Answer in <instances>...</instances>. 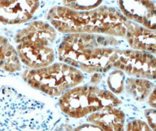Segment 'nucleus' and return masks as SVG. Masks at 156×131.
I'll return each mask as SVG.
<instances>
[{"instance_id": "nucleus-9", "label": "nucleus", "mask_w": 156, "mask_h": 131, "mask_svg": "<svg viewBox=\"0 0 156 131\" xmlns=\"http://www.w3.org/2000/svg\"><path fill=\"white\" fill-rule=\"evenodd\" d=\"M39 5L38 1H0V22L11 25L27 22Z\"/></svg>"}, {"instance_id": "nucleus-18", "label": "nucleus", "mask_w": 156, "mask_h": 131, "mask_svg": "<svg viewBox=\"0 0 156 131\" xmlns=\"http://www.w3.org/2000/svg\"><path fill=\"white\" fill-rule=\"evenodd\" d=\"M74 131H104L99 127L94 124H84L79 126Z\"/></svg>"}, {"instance_id": "nucleus-19", "label": "nucleus", "mask_w": 156, "mask_h": 131, "mask_svg": "<svg viewBox=\"0 0 156 131\" xmlns=\"http://www.w3.org/2000/svg\"><path fill=\"white\" fill-rule=\"evenodd\" d=\"M149 104L150 106L153 108L156 107V90L155 88L150 93V96L149 97Z\"/></svg>"}, {"instance_id": "nucleus-4", "label": "nucleus", "mask_w": 156, "mask_h": 131, "mask_svg": "<svg viewBox=\"0 0 156 131\" xmlns=\"http://www.w3.org/2000/svg\"><path fill=\"white\" fill-rule=\"evenodd\" d=\"M121 100L112 92L92 86L74 88L59 99V107L64 114L74 118L84 117L106 107H117Z\"/></svg>"}, {"instance_id": "nucleus-6", "label": "nucleus", "mask_w": 156, "mask_h": 131, "mask_svg": "<svg viewBox=\"0 0 156 131\" xmlns=\"http://www.w3.org/2000/svg\"><path fill=\"white\" fill-rule=\"evenodd\" d=\"M21 95L9 86L0 87V131H16L22 128L25 114Z\"/></svg>"}, {"instance_id": "nucleus-2", "label": "nucleus", "mask_w": 156, "mask_h": 131, "mask_svg": "<svg viewBox=\"0 0 156 131\" xmlns=\"http://www.w3.org/2000/svg\"><path fill=\"white\" fill-rule=\"evenodd\" d=\"M48 18L53 28L63 33L103 34L125 37L126 23L123 15L114 8L99 7L90 11H77L67 7L52 8Z\"/></svg>"}, {"instance_id": "nucleus-17", "label": "nucleus", "mask_w": 156, "mask_h": 131, "mask_svg": "<svg viewBox=\"0 0 156 131\" xmlns=\"http://www.w3.org/2000/svg\"><path fill=\"white\" fill-rule=\"evenodd\" d=\"M145 116L147 119L148 125L153 131H156V110L155 109H148L145 111Z\"/></svg>"}, {"instance_id": "nucleus-16", "label": "nucleus", "mask_w": 156, "mask_h": 131, "mask_svg": "<svg viewBox=\"0 0 156 131\" xmlns=\"http://www.w3.org/2000/svg\"><path fill=\"white\" fill-rule=\"evenodd\" d=\"M126 131H153L145 122L139 119H135L128 123Z\"/></svg>"}, {"instance_id": "nucleus-11", "label": "nucleus", "mask_w": 156, "mask_h": 131, "mask_svg": "<svg viewBox=\"0 0 156 131\" xmlns=\"http://www.w3.org/2000/svg\"><path fill=\"white\" fill-rule=\"evenodd\" d=\"M125 114L114 107H106L91 114L88 121L104 131H124Z\"/></svg>"}, {"instance_id": "nucleus-3", "label": "nucleus", "mask_w": 156, "mask_h": 131, "mask_svg": "<svg viewBox=\"0 0 156 131\" xmlns=\"http://www.w3.org/2000/svg\"><path fill=\"white\" fill-rule=\"evenodd\" d=\"M23 75L30 86L50 96H61L84 79L81 71L64 63L28 70Z\"/></svg>"}, {"instance_id": "nucleus-15", "label": "nucleus", "mask_w": 156, "mask_h": 131, "mask_svg": "<svg viewBox=\"0 0 156 131\" xmlns=\"http://www.w3.org/2000/svg\"><path fill=\"white\" fill-rule=\"evenodd\" d=\"M101 1H64L66 7L77 11H87L96 9L102 4Z\"/></svg>"}, {"instance_id": "nucleus-14", "label": "nucleus", "mask_w": 156, "mask_h": 131, "mask_svg": "<svg viewBox=\"0 0 156 131\" xmlns=\"http://www.w3.org/2000/svg\"><path fill=\"white\" fill-rule=\"evenodd\" d=\"M125 74L121 70L117 69L111 72L108 77L107 84L113 94H121L124 89Z\"/></svg>"}, {"instance_id": "nucleus-1", "label": "nucleus", "mask_w": 156, "mask_h": 131, "mask_svg": "<svg viewBox=\"0 0 156 131\" xmlns=\"http://www.w3.org/2000/svg\"><path fill=\"white\" fill-rule=\"evenodd\" d=\"M118 40L94 34L68 35L58 50L59 60L87 73L106 72L114 67L118 57Z\"/></svg>"}, {"instance_id": "nucleus-20", "label": "nucleus", "mask_w": 156, "mask_h": 131, "mask_svg": "<svg viewBox=\"0 0 156 131\" xmlns=\"http://www.w3.org/2000/svg\"><path fill=\"white\" fill-rule=\"evenodd\" d=\"M102 79V76L99 73H95L91 77V82L94 84H97L101 82Z\"/></svg>"}, {"instance_id": "nucleus-7", "label": "nucleus", "mask_w": 156, "mask_h": 131, "mask_svg": "<svg viewBox=\"0 0 156 131\" xmlns=\"http://www.w3.org/2000/svg\"><path fill=\"white\" fill-rule=\"evenodd\" d=\"M56 38L55 28L42 21H35L20 31L15 38L18 45L42 49L50 47Z\"/></svg>"}, {"instance_id": "nucleus-12", "label": "nucleus", "mask_w": 156, "mask_h": 131, "mask_svg": "<svg viewBox=\"0 0 156 131\" xmlns=\"http://www.w3.org/2000/svg\"><path fill=\"white\" fill-rule=\"evenodd\" d=\"M0 68L7 72L20 71L21 65L16 51L7 39L0 36Z\"/></svg>"}, {"instance_id": "nucleus-8", "label": "nucleus", "mask_w": 156, "mask_h": 131, "mask_svg": "<svg viewBox=\"0 0 156 131\" xmlns=\"http://www.w3.org/2000/svg\"><path fill=\"white\" fill-rule=\"evenodd\" d=\"M121 14L129 21L156 30V5L150 1H119Z\"/></svg>"}, {"instance_id": "nucleus-5", "label": "nucleus", "mask_w": 156, "mask_h": 131, "mask_svg": "<svg viewBox=\"0 0 156 131\" xmlns=\"http://www.w3.org/2000/svg\"><path fill=\"white\" fill-rule=\"evenodd\" d=\"M139 79H155L156 60L154 55L135 50H119L114 67Z\"/></svg>"}, {"instance_id": "nucleus-13", "label": "nucleus", "mask_w": 156, "mask_h": 131, "mask_svg": "<svg viewBox=\"0 0 156 131\" xmlns=\"http://www.w3.org/2000/svg\"><path fill=\"white\" fill-rule=\"evenodd\" d=\"M125 88L128 93L137 101H143L155 88L154 83L149 80L132 78L126 81Z\"/></svg>"}, {"instance_id": "nucleus-10", "label": "nucleus", "mask_w": 156, "mask_h": 131, "mask_svg": "<svg viewBox=\"0 0 156 131\" xmlns=\"http://www.w3.org/2000/svg\"><path fill=\"white\" fill-rule=\"evenodd\" d=\"M125 25V37L132 48L150 54L156 53V30H149L129 20Z\"/></svg>"}]
</instances>
